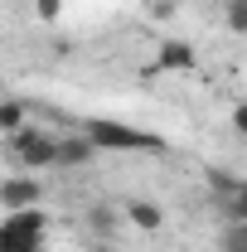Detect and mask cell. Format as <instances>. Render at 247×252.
Here are the masks:
<instances>
[{"instance_id": "3", "label": "cell", "mask_w": 247, "mask_h": 252, "mask_svg": "<svg viewBox=\"0 0 247 252\" xmlns=\"http://www.w3.org/2000/svg\"><path fill=\"white\" fill-rule=\"evenodd\" d=\"M15 170H44V165H59V136H44L39 126H25L15 136H5Z\"/></svg>"}, {"instance_id": "13", "label": "cell", "mask_w": 247, "mask_h": 252, "mask_svg": "<svg viewBox=\"0 0 247 252\" xmlns=\"http://www.w3.org/2000/svg\"><path fill=\"white\" fill-rule=\"evenodd\" d=\"M233 131H238V136H247V102H238V107H233Z\"/></svg>"}, {"instance_id": "1", "label": "cell", "mask_w": 247, "mask_h": 252, "mask_svg": "<svg viewBox=\"0 0 247 252\" xmlns=\"http://www.w3.org/2000/svg\"><path fill=\"white\" fill-rule=\"evenodd\" d=\"M44 233H49V219H44L39 204L15 209V214L0 219V252H39L44 248Z\"/></svg>"}, {"instance_id": "5", "label": "cell", "mask_w": 247, "mask_h": 252, "mask_svg": "<svg viewBox=\"0 0 247 252\" xmlns=\"http://www.w3.org/2000/svg\"><path fill=\"white\" fill-rule=\"evenodd\" d=\"M199 68V49L189 39H165L155 54V73H194Z\"/></svg>"}, {"instance_id": "11", "label": "cell", "mask_w": 247, "mask_h": 252, "mask_svg": "<svg viewBox=\"0 0 247 252\" xmlns=\"http://www.w3.org/2000/svg\"><path fill=\"white\" fill-rule=\"evenodd\" d=\"M223 20H228L233 34H247V0H228L223 5Z\"/></svg>"}, {"instance_id": "10", "label": "cell", "mask_w": 247, "mask_h": 252, "mask_svg": "<svg viewBox=\"0 0 247 252\" xmlns=\"http://www.w3.org/2000/svg\"><path fill=\"white\" fill-rule=\"evenodd\" d=\"M218 252H247V223H228L218 238Z\"/></svg>"}, {"instance_id": "12", "label": "cell", "mask_w": 247, "mask_h": 252, "mask_svg": "<svg viewBox=\"0 0 247 252\" xmlns=\"http://www.w3.org/2000/svg\"><path fill=\"white\" fill-rule=\"evenodd\" d=\"M34 15L54 25V20H59V15H63V0H34Z\"/></svg>"}, {"instance_id": "4", "label": "cell", "mask_w": 247, "mask_h": 252, "mask_svg": "<svg viewBox=\"0 0 247 252\" xmlns=\"http://www.w3.org/2000/svg\"><path fill=\"white\" fill-rule=\"evenodd\" d=\"M39 180H34L30 170H20V175H10V180H0V204H5V214H15V209H30L39 204Z\"/></svg>"}, {"instance_id": "8", "label": "cell", "mask_w": 247, "mask_h": 252, "mask_svg": "<svg viewBox=\"0 0 247 252\" xmlns=\"http://www.w3.org/2000/svg\"><path fill=\"white\" fill-rule=\"evenodd\" d=\"M30 126V107L20 102V97H5L0 102V136H15V131H25Z\"/></svg>"}, {"instance_id": "9", "label": "cell", "mask_w": 247, "mask_h": 252, "mask_svg": "<svg viewBox=\"0 0 247 252\" xmlns=\"http://www.w3.org/2000/svg\"><path fill=\"white\" fill-rule=\"evenodd\" d=\"M223 189H228V199H223L228 223H247V185H228V180H223Z\"/></svg>"}, {"instance_id": "7", "label": "cell", "mask_w": 247, "mask_h": 252, "mask_svg": "<svg viewBox=\"0 0 247 252\" xmlns=\"http://www.w3.org/2000/svg\"><path fill=\"white\" fill-rule=\"evenodd\" d=\"M126 223L131 228H141V233H160L165 228V209L155 204V199H126Z\"/></svg>"}, {"instance_id": "6", "label": "cell", "mask_w": 247, "mask_h": 252, "mask_svg": "<svg viewBox=\"0 0 247 252\" xmlns=\"http://www.w3.org/2000/svg\"><path fill=\"white\" fill-rule=\"evenodd\" d=\"M93 156H97V146H93V136H88V131L59 136V165H63V170H78V165H88Z\"/></svg>"}, {"instance_id": "2", "label": "cell", "mask_w": 247, "mask_h": 252, "mask_svg": "<svg viewBox=\"0 0 247 252\" xmlns=\"http://www.w3.org/2000/svg\"><path fill=\"white\" fill-rule=\"evenodd\" d=\"M83 131L93 136L97 151H165V141H160V136L141 131V126H126V122H112V117H102V122H88Z\"/></svg>"}]
</instances>
